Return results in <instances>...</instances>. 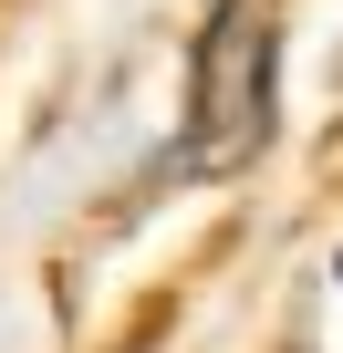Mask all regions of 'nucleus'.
I'll return each mask as SVG.
<instances>
[{
	"label": "nucleus",
	"mask_w": 343,
	"mask_h": 353,
	"mask_svg": "<svg viewBox=\"0 0 343 353\" xmlns=\"http://www.w3.org/2000/svg\"><path fill=\"white\" fill-rule=\"evenodd\" d=\"M271 114H281V42H271V11L250 0H219L198 52H188V176H239L260 145H271Z\"/></svg>",
	"instance_id": "obj_1"
},
{
	"label": "nucleus",
	"mask_w": 343,
	"mask_h": 353,
	"mask_svg": "<svg viewBox=\"0 0 343 353\" xmlns=\"http://www.w3.org/2000/svg\"><path fill=\"white\" fill-rule=\"evenodd\" d=\"M333 270H343V260H333Z\"/></svg>",
	"instance_id": "obj_2"
}]
</instances>
